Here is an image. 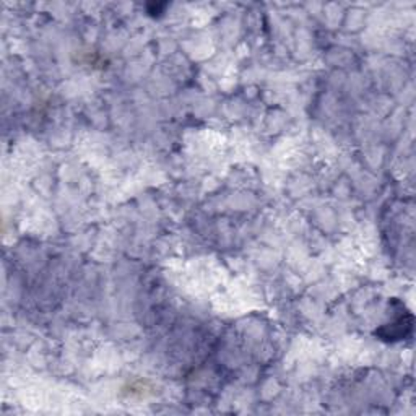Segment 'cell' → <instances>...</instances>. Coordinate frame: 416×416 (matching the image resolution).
I'll use <instances>...</instances> for the list:
<instances>
[{"instance_id": "1", "label": "cell", "mask_w": 416, "mask_h": 416, "mask_svg": "<svg viewBox=\"0 0 416 416\" xmlns=\"http://www.w3.org/2000/svg\"><path fill=\"white\" fill-rule=\"evenodd\" d=\"M413 329V317L410 314L400 315V317L393 320L392 324L384 325L382 329L376 330V335L381 338V340L386 342H395V340H402V338L407 334H412Z\"/></svg>"}]
</instances>
